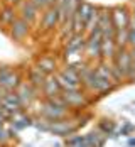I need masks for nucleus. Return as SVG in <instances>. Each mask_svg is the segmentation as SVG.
<instances>
[{
  "instance_id": "1",
  "label": "nucleus",
  "mask_w": 135,
  "mask_h": 147,
  "mask_svg": "<svg viewBox=\"0 0 135 147\" xmlns=\"http://www.w3.org/2000/svg\"><path fill=\"white\" fill-rule=\"evenodd\" d=\"M41 113H42L44 118L51 120V122H56V120H62V118L68 115V108H66V105L62 102L61 95H58V96L51 98L49 102L42 103Z\"/></svg>"
},
{
  "instance_id": "2",
  "label": "nucleus",
  "mask_w": 135,
  "mask_h": 147,
  "mask_svg": "<svg viewBox=\"0 0 135 147\" xmlns=\"http://www.w3.org/2000/svg\"><path fill=\"white\" fill-rule=\"evenodd\" d=\"M115 66L118 68L122 78H127L132 73V56H130V49L128 47H118L117 53H115V58H113Z\"/></svg>"
},
{
  "instance_id": "3",
  "label": "nucleus",
  "mask_w": 135,
  "mask_h": 147,
  "mask_svg": "<svg viewBox=\"0 0 135 147\" xmlns=\"http://www.w3.org/2000/svg\"><path fill=\"white\" fill-rule=\"evenodd\" d=\"M19 83H20V76L17 71L7 68V66L0 68V86L5 91H15Z\"/></svg>"
},
{
  "instance_id": "4",
  "label": "nucleus",
  "mask_w": 135,
  "mask_h": 147,
  "mask_svg": "<svg viewBox=\"0 0 135 147\" xmlns=\"http://www.w3.org/2000/svg\"><path fill=\"white\" fill-rule=\"evenodd\" d=\"M101 32L96 29L95 32H91L90 36L86 37V42H85V53L88 54V58L96 59L101 56Z\"/></svg>"
},
{
  "instance_id": "5",
  "label": "nucleus",
  "mask_w": 135,
  "mask_h": 147,
  "mask_svg": "<svg viewBox=\"0 0 135 147\" xmlns=\"http://www.w3.org/2000/svg\"><path fill=\"white\" fill-rule=\"evenodd\" d=\"M98 30L101 32L103 37H113L115 36V27H113V22H111V12L106 7H100Z\"/></svg>"
},
{
  "instance_id": "6",
  "label": "nucleus",
  "mask_w": 135,
  "mask_h": 147,
  "mask_svg": "<svg viewBox=\"0 0 135 147\" xmlns=\"http://www.w3.org/2000/svg\"><path fill=\"white\" fill-rule=\"evenodd\" d=\"M110 12H111V22H113L115 30L128 29L130 10H127V7H115V9H110Z\"/></svg>"
},
{
  "instance_id": "7",
  "label": "nucleus",
  "mask_w": 135,
  "mask_h": 147,
  "mask_svg": "<svg viewBox=\"0 0 135 147\" xmlns=\"http://www.w3.org/2000/svg\"><path fill=\"white\" fill-rule=\"evenodd\" d=\"M76 130V123L73 120H56V122H51V127H49V132H52L54 135H61V137H68Z\"/></svg>"
},
{
  "instance_id": "8",
  "label": "nucleus",
  "mask_w": 135,
  "mask_h": 147,
  "mask_svg": "<svg viewBox=\"0 0 135 147\" xmlns=\"http://www.w3.org/2000/svg\"><path fill=\"white\" fill-rule=\"evenodd\" d=\"M29 27H30V24L27 20H24L22 17H15L14 22L10 24V34H12V37L15 41H22V39L27 37Z\"/></svg>"
},
{
  "instance_id": "9",
  "label": "nucleus",
  "mask_w": 135,
  "mask_h": 147,
  "mask_svg": "<svg viewBox=\"0 0 135 147\" xmlns=\"http://www.w3.org/2000/svg\"><path fill=\"white\" fill-rule=\"evenodd\" d=\"M61 98H62V102H64L66 107H81V105L86 103L85 95H83L79 90H73V91L62 90V91H61Z\"/></svg>"
},
{
  "instance_id": "10",
  "label": "nucleus",
  "mask_w": 135,
  "mask_h": 147,
  "mask_svg": "<svg viewBox=\"0 0 135 147\" xmlns=\"http://www.w3.org/2000/svg\"><path fill=\"white\" fill-rule=\"evenodd\" d=\"M15 93L19 95L22 107L30 105L32 100L36 98V88H34L30 83H19V86H17V90H15Z\"/></svg>"
},
{
  "instance_id": "11",
  "label": "nucleus",
  "mask_w": 135,
  "mask_h": 147,
  "mask_svg": "<svg viewBox=\"0 0 135 147\" xmlns=\"http://www.w3.org/2000/svg\"><path fill=\"white\" fill-rule=\"evenodd\" d=\"M0 105H2L3 108H7L9 112H12V113L19 112V110H20V107H22L20 98H19V95H17L15 91H7V93L2 96Z\"/></svg>"
},
{
  "instance_id": "12",
  "label": "nucleus",
  "mask_w": 135,
  "mask_h": 147,
  "mask_svg": "<svg viewBox=\"0 0 135 147\" xmlns=\"http://www.w3.org/2000/svg\"><path fill=\"white\" fill-rule=\"evenodd\" d=\"M39 7H36L30 0H26L24 3H22V7H20V15L19 17H22L24 20H27L29 24H32L36 19H37V15H39Z\"/></svg>"
},
{
  "instance_id": "13",
  "label": "nucleus",
  "mask_w": 135,
  "mask_h": 147,
  "mask_svg": "<svg viewBox=\"0 0 135 147\" xmlns=\"http://www.w3.org/2000/svg\"><path fill=\"white\" fill-rule=\"evenodd\" d=\"M41 88L44 90V95L47 98H54V96H58L61 91H62L59 86V83H58V80H56V76H46L44 85Z\"/></svg>"
},
{
  "instance_id": "14",
  "label": "nucleus",
  "mask_w": 135,
  "mask_h": 147,
  "mask_svg": "<svg viewBox=\"0 0 135 147\" xmlns=\"http://www.w3.org/2000/svg\"><path fill=\"white\" fill-rule=\"evenodd\" d=\"M41 24H42V29L44 30L52 29V27L58 26V9H56L54 5H52V7H47V9L44 10Z\"/></svg>"
},
{
  "instance_id": "15",
  "label": "nucleus",
  "mask_w": 135,
  "mask_h": 147,
  "mask_svg": "<svg viewBox=\"0 0 135 147\" xmlns=\"http://www.w3.org/2000/svg\"><path fill=\"white\" fill-rule=\"evenodd\" d=\"M117 44L113 37H101V58L103 59H113L117 53Z\"/></svg>"
},
{
  "instance_id": "16",
  "label": "nucleus",
  "mask_w": 135,
  "mask_h": 147,
  "mask_svg": "<svg viewBox=\"0 0 135 147\" xmlns=\"http://www.w3.org/2000/svg\"><path fill=\"white\" fill-rule=\"evenodd\" d=\"M86 36L85 34H73L71 39L68 41V53H81L85 49Z\"/></svg>"
},
{
  "instance_id": "17",
  "label": "nucleus",
  "mask_w": 135,
  "mask_h": 147,
  "mask_svg": "<svg viewBox=\"0 0 135 147\" xmlns=\"http://www.w3.org/2000/svg\"><path fill=\"white\" fill-rule=\"evenodd\" d=\"M98 19H100V7H95L93 9V12H91L90 19L85 22V29H83V34L88 37L91 32H95V30L98 29Z\"/></svg>"
},
{
  "instance_id": "18",
  "label": "nucleus",
  "mask_w": 135,
  "mask_h": 147,
  "mask_svg": "<svg viewBox=\"0 0 135 147\" xmlns=\"http://www.w3.org/2000/svg\"><path fill=\"white\" fill-rule=\"evenodd\" d=\"M12 125H14L15 130H22V129H26V127H29L30 123H32V118L27 117V115H24V113H20V112H15L12 113Z\"/></svg>"
},
{
  "instance_id": "19",
  "label": "nucleus",
  "mask_w": 135,
  "mask_h": 147,
  "mask_svg": "<svg viewBox=\"0 0 135 147\" xmlns=\"http://www.w3.org/2000/svg\"><path fill=\"white\" fill-rule=\"evenodd\" d=\"M95 73L98 74L101 80H105V81L111 83V85H115V83H117V81H115V78H113V74H111V69H110V66H108V61H103V63H100V64L96 66Z\"/></svg>"
},
{
  "instance_id": "20",
  "label": "nucleus",
  "mask_w": 135,
  "mask_h": 147,
  "mask_svg": "<svg viewBox=\"0 0 135 147\" xmlns=\"http://www.w3.org/2000/svg\"><path fill=\"white\" fill-rule=\"evenodd\" d=\"M46 76H47V74H46L42 69H39V68H30V71H29V81H30V85H32L34 88L42 86V85H44Z\"/></svg>"
},
{
  "instance_id": "21",
  "label": "nucleus",
  "mask_w": 135,
  "mask_h": 147,
  "mask_svg": "<svg viewBox=\"0 0 135 147\" xmlns=\"http://www.w3.org/2000/svg\"><path fill=\"white\" fill-rule=\"evenodd\" d=\"M93 9H95V5H91L88 2H79V5H78V10H76V15L83 20V24L90 19L91 12H93Z\"/></svg>"
},
{
  "instance_id": "22",
  "label": "nucleus",
  "mask_w": 135,
  "mask_h": 147,
  "mask_svg": "<svg viewBox=\"0 0 135 147\" xmlns=\"http://www.w3.org/2000/svg\"><path fill=\"white\" fill-rule=\"evenodd\" d=\"M15 17H17V15H15V9L12 5H7V7L2 10V14H0V22H2V26H10V24L14 22Z\"/></svg>"
},
{
  "instance_id": "23",
  "label": "nucleus",
  "mask_w": 135,
  "mask_h": 147,
  "mask_svg": "<svg viewBox=\"0 0 135 147\" xmlns=\"http://www.w3.org/2000/svg\"><path fill=\"white\" fill-rule=\"evenodd\" d=\"M115 44L117 47H128V29H118L115 30Z\"/></svg>"
},
{
  "instance_id": "24",
  "label": "nucleus",
  "mask_w": 135,
  "mask_h": 147,
  "mask_svg": "<svg viewBox=\"0 0 135 147\" xmlns=\"http://www.w3.org/2000/svg\"><path fill=\"white\" fill-rule=\"evenodd\" d=\"M37 68L42 69L46 74H51L56 69V63H54V59H51V58H41L39 63H37Z\"/></svg>"
},
{
  "instance_id": "25",
  "label": "nucleus",
  "mask_w": 135,
  "mask_h": 147,
  "mask_svg": "<svg viewBox=\"0 0 135 147\" xmlns=\"http://www.w3.org/2000/svg\"><path fill=\"white\" fill-rule=\"evenodd\" d=\"M36 127H37L39 130H47V132H49L51 120H47V118H41V120H37V122H36Z\"/></svg>"
},
{
  "instance_id": "26",
  "label": "nucleus",
  "mask_w": 135,
  "mask_h": 147,
  "mask_svg": "<svg viewBox=\"0 0 135 147\" xmlns=\"http://www.w3.org/2000/svg\"><path fill=\"white\" fill-rule=\"evenodd\" d=\"M130 56H132V73L128 76V80H135V47L130 49Z\"/></svg>"
},
{
  "instance_id": "27",
  "label": "nucleus",
  "mask_w": 135,
  "mask_h": 147,
  "mask_svg": "<svg viewBox=\"0 0 135 147\" xmlns=\"http://www.w3.org/2000/svg\"><path fill=\"white\" fill-rule=\"evenodd\" d=\"M81 142H85V139H83L81 135H78V137H73V139H68V146H71V147L78 146V144H81Z\"/></svg>"
},
{
  "instance_id": "28",
  "label": "nucleus",
  "mask_w": 135,
  "mask_h": 147,
  "mask_svg": "<svg viewBox=\"0 0 135 147\" xmlns=\"http://www.w3.org/2000/svg\"><path fill=\"white\" fill-rule=\"evenodd\" d=\"M103 122H108V123H100V127L105 130V134H108V132H111L113 130V123L110 122V120H103Z\"/></svg>"
},
{
  "instance_id": "29",
  "label": "nucleus",
  "mask_w": 135,
  "mask_h": 147,
  "mask_svg": "<svg viewBox=\"0 0 135 147\" xmlns=\"http://www.w3.org/2000/svg\"><path fill=\"white\" fill-rule=\"evenodd\" d=\"M128 46H132V49L135 47V30H128Z\"/></svg>"
},
{
  "instance_id": "30",
  "label": "nucleus",
  "mask_w": 135,
  "mask_h": 147,
  "mask_svg": "<svg viewBox=\"0 0 135 147\" xmlns=\"http://www.w3.org/2000/svg\"><path fill=\"white\" fill-rule=\"evenodd\" d=\"M7 139H9V134L5 132L3 127H2V129H0V142H3V140H7Z\"/></svg>"
},
{
  "instance_id": "31",
  "label": "nucleus",
  "mask_w": 135,
  "mask_h": 147,
  "mask_svg": "<svg viewBox=\"0 0 135 147\" xmlns=\"http://www.w3.org/2000/svg\"><path fill=\"white\" fill-rule=\"evenodd\" d=\"M62 3H66V0H54V7H59Z\"/></svg>"
},
{
  "instance_id": "32",
  "label": "nucleus",
  "mask_w": 135,
  "mask_h": 147,
  "mask_svg": "<svg viewBox=\"0 0 135 147\" xmlns=\"http://www.w3.org/2000/svg\"><path fill=\"white\" fill-rule=\"evenodd\" d=\"M128 146H135V139H132V140L128 142Z\"/></svg>"
},
{
  "instance_id": "33",
  "label": "nucleus",
  "mask_w": 135,
  "mask_h": 147,
  "mask_svg": "<svg viewBox=\"0 0 135 147\" xmlns=\"http://www.w3.org/2000/svg\"><path fill=\"white\" fill-rule=\"evenodd\" d=\"M130 12H132V14L135 15V3H134V9H132V10H130Z\"/></svg>"
},
{
  "instance_id": "34",
  "label": "nucleus",
  "mask_w": 135,
  "mask_h": 147,
  "mask_svg": "<svg viewBox=\"0 0 135 147\" xmlns=\"http://www.w3.org/2000/svg\"><path fill=\"white\" fill-rule=\"evenodd\" d=\"M49 3H51V5H54V0H49Z\"/></svg>"
}]
</instances>
